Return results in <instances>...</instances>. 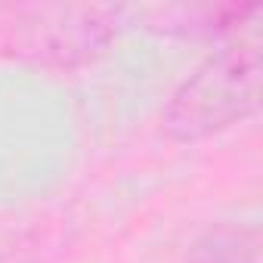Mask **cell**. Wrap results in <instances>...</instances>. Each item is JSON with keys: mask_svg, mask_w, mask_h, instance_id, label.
I'll return each mask as SVG.
<instances>
[{"mask_svg": "<svg viewBox=\"0 0 263 263\" xmlns=\"http://www.w3.org/2000/svg\"><path fill=\"white\" fill-rule=\"evenodd\" d=\"M263 59L260 41L238 37L211 53L167 99L164 134L177 143H198L241 124L260 108Z\"/></svg>", "mask_w": 263, "mask_h": 263, "instance_id": "6da1fadb", "label": "cell"}, {"mask_svg": "<svg viewBox=\"0 0 263 263\" xmlns=\"http://www.w3.org/2000/svg\"><path fill=\"white\" fill-rule=\"evenodd\" d=\"M260 13L257 4H229V7H171V10H158L155 25L158 31L167 34H192V37H211V34H226V31H238L248 19H254Z\"/></svg>", "mask_w": 263, "mask_h": 263, "instance_id": "7a4b0ae2", "label": "cell"}, {"mask_svg": "<svg viewBox=\"0 0 263 263\" xmlns=\"http://www.w3.org/2000/svg\"><path fill=\"white\" fill-rule=\"evenodd\" d=\"M189 263H260V229L241 223L214 226L192 245Z\"/></svg>", "mask_w": 263, "mask_h": 263, "instance_id": "3957f363", "label": "cell"}]
</instances>
